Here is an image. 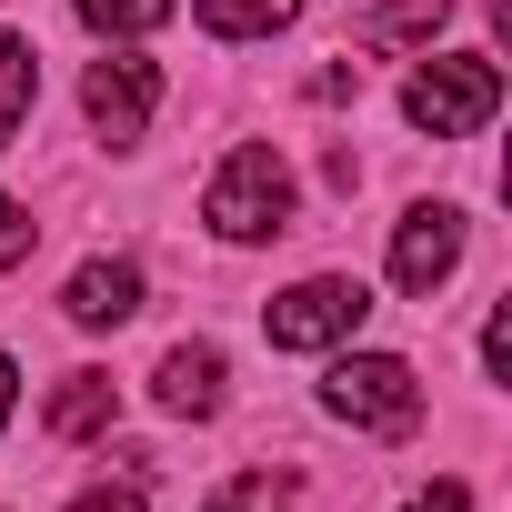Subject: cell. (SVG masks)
Listing matches in <instances>:
<instances>
[{"instance_id": "cell-1", "label": "cell", "mask_w": 512, "mask_h": 512, "mask_svg": "<svg viewBox=\"0 0 512 512\" xmlns=\"http://www.w3.org/2000/svg\"><path fill=\"white\" fill-rule=\"evenodd\" d=\"M292 201H302V181H292V161L272 141H231L211 191H201V221L221 241H272V231H292Z\"/></svg>"}, {"instance_id": "cell-2", "label": "cell", "mask_w": 512, "mask_h": 512, "mask_svg": "<svg viewBox=\"0 0 512 512\" xmlns=\"http://www.w3.org/2000/svg\"><path fill=\"white\" fill-rule=\"evenodd\" d=\"M502 111V61L492 51H432L412 81H402V121L432 131V141H462Z\"/></svg>"}, {"instance_id": "cell-3", "label": "cell", "mask_w": 512, "mask_h": 512, "mask_svg": "<svg viewBox=\"0 0 512 512\" xmlns=\"http://www.w3.org/2000/svg\"><path fill=\"white\" fill-rule=\"evenodd\" d=\"M322 412L352 422V432H412V422H422V382H412L402 352H332Z\"/></svg>"}, {"instance_id": "cell-4", "label": "cell", "mask_w": 512, "mask_h": 512, "mask_svg": "<svg viewBox=\"0 0 512 512\" xmlns=\"http://www.w3.org/2000/svg\"><path fill=\"white\" fill-rule=\"evenodd\" d=\"M362 312H372V292L352 282V272H312V282H292V292H272V352H342L352 332H362Z\"/></svg>"}, {"instance_id": "cell-5", "label": "cell", "mask_w": 512, "mask_h": 512, "mask_svg": "<svg viewBox=\"0 0 512 512\" xmlns=\"http://www.w3.org/2000/svg\"><path fill=\"white\" fill-rule=\"evenodd\" d=\"M81 111H91V131L111 151H131L151 131V111H161V61H141L131 41H101V61L81 71Z\"/></svg>"}, {"instance_id": "cell-6", "label": "cell", "mask_w": 512, "mask_h": 512, "mask_svg": "<svg viewBox=\"0 0 512 512\" xmlns=\"http://www.w3.org/2000/svg\"><path fill=\"white\" fill-rule=\"evenodd\" d=\"M452 272H462V211H452V201H412L402 231H392V282H402L412 302H432Z\"/></svg>"}, {"instance_id": "cell-7", "label": "cell", "mask_w": 512, "mask_h": 512, "mask_svg": "<svg viewBox=\"0 0 512 512\" xmlns=\"http://www.w3.org/2000/svg\"><path fill=\"white\" fill-rule=\"evenodd\" d=\"M61 312H71L81 332H121V322L141 312V262H121V251H91V262L61 282Z\"/></svg>"}, {"instance_id": "cell-8", "label": "cell", "mask_w": 512, "mask_h": 512, "mask_svg": "<svg viewBox=\"0 0 512 512\" xmlns=\"http://www.w3.org/2000/svg\"><path fill=\"white\" fill-rule=\"evenodd\" d=\"M221 382H231L221 342H171V352H161V372H151V392H161V412H171V422H211V412H221Z\"/></svg>"}, {"instance_id": "cell-9", "label": "cell", "mask_w": 512, "mask_h": 512, "mask_svg": "<svg viewBox=\"0 0 512 512\" xmlns=\"http://www.w3.org/2000/svg\"><path fill=\"white\" fill-rule=\"evenodd\" d=\"M191 21L211 41H272V31L302 21V0H191Z\"/></svg>"}, {"instance_id": "cell-10", "label": "cell", "mask_w": 512, "mask_h": 512, "mask_svg": "<svg viewBox=\"0 0 512 512\" xmlns=\"http://www.w3.org/2000/svg\"><path fill=\"white\" fill-rule=\"evenodd\" d=\"M61 442H91V432H111V372H71L61 392H51V412H41Z\"/></svg>"}, {"instance_id": "cell-11", "label": "cell", "mask_w": 512, "mask_h": 512, "mask_svg": "<svg viewBox=\"0 0 512 512\" xmlns=\"http://www.w3.org/2000/svg\"><path fill=\"white\" fill-rule=\"evenodd\" d=\"M31 101H41V61H31V41H21V31H0V151L21 141Z\"/></svg>"}, {"instance_id": "cell-12", "label": "cell", "mask_w": 512, "mask_h": 512, "mask_svg": "<svg viewBox=\"0 0 512 512\" xmlns=\"http://www.w3.org/2000/svg\"><path fill=\"white\" fill-rule=\"evenodd\" d=\"M81 11V31H101V41H151L161 21H171V0H71Z\"/></svg>"}, {"instance_id": "cell-13", "label": "cell", "mask_w": 512, "mask_h": 512, "mask_svg": "<svg viewBox=\"0 0 512 512\" xmlns=\"http://www.w3.org/2000/svg\"><path fill=\"white\" fill-rule=\"evenodd\" d=\"M442 11H452V0H392V11H372V41H382V51H402V41L442 31Z\"/></svg>"}, {"instance_id": "cell-14", "label": "cell", "mask_w": 512, "mask_h": 512, "mask_svg": "<svg viewBox=\"0 0 512 512\" xmlns=\"http://www.w3.org/2000/svg\"><path fill=\"white\" fill-rule=\"evenodd\" d=\"M31 241H41V221H31L11 191H0V272H21V262H31Z\"/></svg>"}, {"instance_id": "cell-15", "label": "cell", "mask_w": 512, "mask_h": 512, "mask_svg": "<svg viewBox=\"0 0 512 512\" xmlns=\"http://www.w3.org/2000/svg\"><path fill=\"white\" fill-rule=\"evenodd\" d=\"M482 372H492V382H512V312H492V322H482Z\"/></svg>"}, {"instance_id": "cell-16", "label": "cell", "mask_w": 512, "mask_h": 512, "mask_svg": "<svg viewBox=\"0 0 512 512\" xmlns=\"http://www.w3.org/2000/svg\"><path fill=\"white\" fill-rule=\"evenodd\" d=\"M231 502H241V512H292V482H262V472H251Z\"/></svg>"}, {"instance_id": "cell-17", "label": "cell", "mask_w": 512, "mask_h": 512, "mask_svg": "<svg viewBox=\"0 0 512 512\" xmlns=\"http://www.w3.org/2000/svg\"><path fill=\"white\" fill-rule=\"evenodd\" d=\"M402 512H472V492H462V482H432V492H412Z\"/></svg>"}, {"instance_id": "cell-18", "label": "cell", "mask_w": 512, "mask_h": 512, "mask_svg": "<svg viewBox=\"0 0 512 512\" xmlns=\"http://www.w3.org/2000/svg\"><path fill=\"white\" fill-rule=\"evenodd\" d=\"M71 512H151V502H141V492H81Z\"/></svg>"}, {"instance_id": "cell-19", "label": "cell", "mask_w": 512, "mask_h": 512, "mask_svg": "<svg viewBox=\"0 0 512 512\" xmlns=\"http://www.w3.org/2000/svg\"><path fill=\"white\" fill-rule=\"evenodd\" d=\"M11 412H21V372H11V352H0V432H11Z\"/></svg>"}, {"instance_id": "cell-20", "label": "cell", "mask_w": 512, "mask_h": 512, "mask_svg": "<svg viewBox=\"0 0 512 512\" xmlns=\"http://www.w3.org/2000/svg\"><path fill=\"white\" fill-rule=\"evenodd\" d=\"M201 512H241V502H231V492H221V502H201Z\"/></svg>"}]
</instances>
